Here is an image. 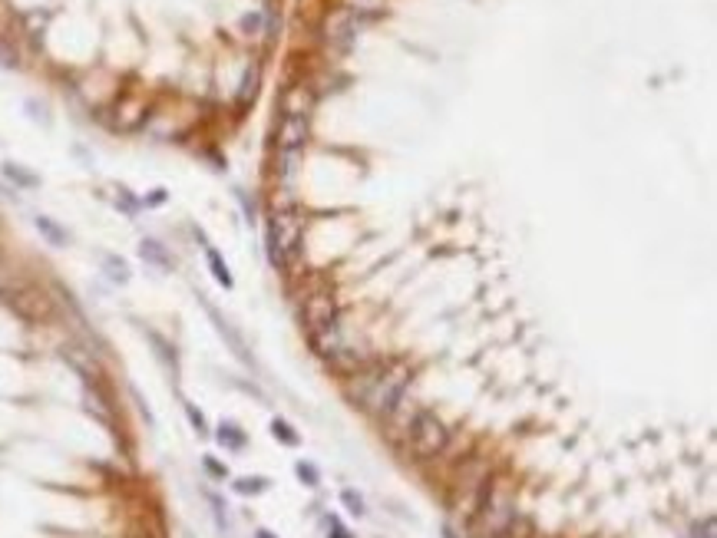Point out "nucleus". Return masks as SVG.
Here are the masks:
<instances>
[{"mask_svg": "<svg viewBox=\"0 0 717 538\" xmlns=\"http://www.w3.org/2000/svg\"><path fill=\"white\" fill-rule=\"evenodd\" d=\"M351 380V397L354 403H361L367 413L384 416L391 413L393 406L407 397V387L414 380V370L407 363H367L364 370H357Z\"/></svg>", "mask_w": 717, "mask_h": 538, "instance_id": "obj_1", "label": "nucleus"}, {"mask_svg": "<svg viewBox=\"0 0 717 538\" xmlns=\"http://www.w3.org/2000/svg\"><path fill=\"white\" fill-rule=\"evenodd\" d=\"M513 518H516V492H513V486H509L506 479H499V482H492L490 499H486V505H483V512L476 515L473 525H476L483 535L499 538L506 528H509Z\"/></svg>", "mask_w": 717, "mask_h": 538, "instance_id": "obj_2", "label": "nucleus"}, {"mask_svg": "<svg viewBox=\"0 0 717 538\" xmlns=\"http://www.w3.org/2000/svg\"><path fill=\"white\" fill-rule=\"evenodd\" d=\"M446 446H450V429L443 426V420L427 413V410H420L414 429L407 436V449L414 452V459L416 463H430V459L443 456Z\"/></svg>", "mask_w": 717, "mask_h": 538, "instance_id": "obj_3", "label": "nucleus"}, {"mask_svg": "<svg viewBox=\"0 0 717 538\" xmlns=\"http://www.w3.org/2000/svg\"><path fill=\"white\" fill-rule=\"evenodd\" d=\"M301 321H304V330H308V334L334 324V321H338V298H334V291L331 288L308 291L301 298Z\"/></svg>", "mask_w": 717, "mask_h": 538, "instance_id": "obj_4", "label": "nucleus"}, {"mask_svg": "<svg viewBox=\"0 0 717 538\" xmlns=\"http://www.w3.org/2000/svg\"><path fill=\"white\" fill-rule=\"evenodd\" d=\"M416 416H420V406L403 397L391 413L384 416V420H387V439H393V443H407V436H410V429H414V423H416Z\"/></svg>", "mask_w": 717, "mask_h": 538, "instance_id": "obj_5", "label": "nucleus"}, {"mask_svg": "<svg viewBox=\"0 0 717 538\" xmlns=\"http://www.w3.org/2000/svg\"><path fill=\"white\" fill-rule=\"evenodd\" d=\"M357 26H361V24L354 20L351 13L340 10V13H334V17L327 20V40H334L340 50H344V47H351V43H354V33H357Z\"/></svg>", "mask_w": 717, "mask_h": 538, "instance_id": "obj_6", "label": "nucleus"}, {"mask_svg": "<svg viewBox=\"0 0 717 538\" xmlns=\"http://www.w3.org/2000/svg\"><path fill=\"white\" fill-rule=\"evenodd\" d=\"M139 258H142L146 264L163 268V271H172V268H176L172 254H169V251H165V245H159L156 238H142V241H139Z\"/></svg>", "mask_w": 717, "mask_h": 538, "instance_id": "obj_7", "label": "nucleus"}, {"mask_svg": "<svg viewBox=\"0 0 717 538\" xmlns=\"http://www.w3.org/2000/svg\"><path fill=\"white\" fill-rule=\"evenodd\" d=\"M33 225H37L40 235L50 241V245H56V248H66V245H70V235H66V228L56 225L50 215H37V218H33Z\"/></svg>", "mask_w": 717, "mask_h": 538, "instance_id": "obj_8", "label": "nucleus"}, {"mask_svg": "<svg viewBox=\"0 0 717 538\" xmlns=\"http://www.w3.org/2000/svg\"><path fill=\"white\" fill-rule=\"evenodd\" d=\"M205 261H209L212 277L222 284V288H235V277H232V271H228V264L222 261V254H218L215 248H209V245H205Z\"/></svg>", "mask_w": 717, "mask_h": 538, "instance_id": "obj_9", "label": "nucleus"}, {"mask_svg": "<svg viewBox=\"0 0 717 538\" xmlns=\"http://www.w3.org/2000/svg\"><path fill=\"white\" fill-rule=\"evenodd\" d=\"M205 311H209V317H212V321H215V327L222 330V337H225L228 344L235 347V353H239L241 360H248V353H245V344H241V337H239V334H235V330H232V327H228V321H225V317H222V314L215 311L212 304H205Z\"/></svg>", "mask_w": 717, "mask_h": 538, "instance_id": "obj_10", "label": "nucleus"}, {"mask_svg": "<svg viewBox=\"0 0 717 538\" xmlns=\"http://www.w3.org/2000/svg\"><path fill=\"white\" fill-rule=\"evenodd\" d=\"M3 176L10 178L13 185H20V188H37L40 185V178L33 176V172H27V169H20L17 162H3V169H0Z\"/></svg>", "mask_w": 717, "mask_h": 538, "instance_id": "obj_11", "label": "nucleus"}, {"mask_svg": "<svg viewBox=\"0 0 717 538\" xmlns=\"http://www.w3.org/2000/svg\"><path fill=\"white\" fill-rule=\"evenodd\" d=\"M103 268H106V277H113L116 284H126L129 281V264L119 254H103Z\"/></svg>", "mask_w": 717, "mask_h": 538, "instance_id": "obj_12", "label": "nucleus"}, {"mask_svg": "<svg viewBox=\"0 0 717 538\" xmlns=\"http://www.w3.org/2000/svg\"><path fill=\"white\" fill-rule=\"evenodd\" d=\"M218 443H222V446H228V449H241V446H245V433H241L239 426L222 423V426H218Z\"/></svg>", "mask_w": 717, "mask_h": 538, "instance_id": "obj_13", "label": "nucleus"}, {"mask_svg": "<svg viewBox=\"0 0 717 538\" xmlns=\"http://www.w3.org/2000/svg\"><path fill=\"white\" fill-rule=\"evenodd\" d=\"M255 89H258V70H248L245 73V83H241V93H239V102H248L255 96Z\"/></svg>", "mask_w": 717, "mask_h": 538, "instance_id": "obj_14", "label": "nucleus"}, {"mask_svg": "<svg viewBox=\"0 0 717 538\" xmlns=\"http://www.w3.org/2000/svg\"><path fill=\"white\" fill-rule=\"evenodd\" d=\"M271 433H275V439H281L285 446H298V436L291 433V426L285 423V420H275V423H271Z\"/></svg>", "mask_w": 717, "mask_h": 538, "instance_id": "obj_15", "label": "nucleus"}, {"mask_svg": "<svg viewBox=\"0 0 717 538\" xmlns=\"http://www.w3.org/2000/svg\"><path fill=\"white\" fill-rule=\"evenodd\" d=\"M264 486H268L264 479L248 476V479H239V482H235V492H241V495H255V492H264Z\"/></svg>", "mask_w": 717, "mask_h": 538, "instance_id": "obj_16", "label": "nucleus"}, {"mask_svg": "<svg viewBox=\"0 0 717 538\" xmlns=\"http://www.w3.org/2000/svg\"><path fill=\"white\" fill-rule=\"evenodd\" d=\"M298 476L304 486H317V469L311 463H298Z\"/></svg>", "mask_w": 717, "mask_h": 538, "instance_id": "obj_17", "label": "nucleus"}, {"mask_svg": "<svg viewBox=\"0 0 717 538\" xmlns=\"http://www.w3.org/2000/svg\"><path fill=\"white\" fill-rule=\"evenodd\" d=\"M691 538H714V518H704L701 525H694Z\"/></svg>", "mask_w": 717, "mask_h": 538, "instance_id": "obj_18", "label": "nucleus"}, {"mask_svg": "<svg viewBox=\"0 0 717 538\" xmlns=\"http://www.w3.org/2000/svg\"><path fill=\"white\" fill-rule=\"evenodd\" d=\"M186 413H189L192 426H195V429H199V433H205V416H202V413H199V410H195V406H192V403H186Z\"/></svg>", "mask_w": 717, "mask_h": 538, "instance_id": "obj_19", "label": "nucleus"}, {"mask_svg": "<svg viewBox=\"0 0 717 538\" xmlns=\"http://www.w3.org/2000/svg\"><path fill=\"white\" fill-rule=\"evenodd\" d=\"M119 205H123V212H129V215H133V212L139 208V201L133 199V195H129L126 188H119Z\"/></svg>", "mask_w": 717, "mask_h": 538, "instance_id": "obj_20", "label": "nucleus"}, {"mask_svg": "<svg viewBox=\"0 0 717 538\" xmlns=\"http://www.w3.org/2000/svg\"><path fill=\"white\" fill-rule=\"evenodd\" d=\"M344 502L351 505V512H354V515H364V502H361V495H354L351 489L344 492Z\"/></svg>", "mask_w": 717, "mask_h": 538, "instance_id": "obj_21", "label": "nucleus"}, {"mask_svg": "<svg viewBox=\"0 0 717 538\" xmlns=\"http://www.w3.org/2000/svg\"><path fill=\"white\" fill-rule=\"evenodd\" d=\"M165 199H169V195H165V188H156V192H152L149 199H146V205H163Z\"/></svg>", "mask_w": 717, "mask_h": 538, "instance_id": "obj_22", "label": "nucleus"}, {"mask_svg": "<svg viewBox=\"0 0 717 538\" xmlns=\"http://www.w3.org/2000/svg\"><path fill=\"white\" fill-rule=\"evenodd\" d=\"M205 469H209V472H215V476H225V469H222L218 463H212V459H205Z\"/></svg>", "mask_w": 717, "mask_h": 538, "instance_id": "obj_23", "label": "nucleus"}, {"mask_svg": "<svg viewBox=\"0 0 717 538\" xmlns=\"http://www.w3.org/2000/svg\"><path fill=\"white\" fill-rule=\"evenodd\" d=\"M331 525H334V535H331V538H347V532L340 528V522H331Z\"/></svg>", "mask_w": 717, "mask_h": 538, "instance_id": "obj_24", "label": "nucleus"}, {"mask_svg": "<svg viewBox=\"0 0 717 538\" xmlns=\"http://www.w3.org/2000/svg\"><path fill=\"white\" fill-rule=\"evenodd\" d=\"M258 538H275V535H271V532H264V528H262V532H258Z\"/></svg>", "mask_w": 717, "mask_h": 538, "instance_id": "obj_25", "label": "nucleus"}]
</instances>
